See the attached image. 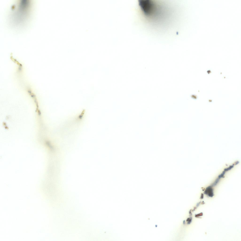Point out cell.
Wrapping results in <instances>:
<instances>
[{"mask_svg": "<svg viewBox=\"0 0 241 241\" xmlns=\"http://www.w3.org/2000/svg\"><path fill=\"white\" fill-rule=\"evenodd\" d=\"M205 193L210 197H212L213 196V189L211 187H209L207 188L205 192Z\"/></svg>", "mask_w": 241, "mask_h": 241, "instance_id": "obj_2", "label": "cell"}, {"mask_svg": "<svg viewBox=\"0 0 241 241\" xmlns=\"http://www.w3.org/2000/svg\"><path fill=\"white\" fill-rule=\"evenodd\" d=\"M139 2L141 9L146 15L151 17L158 15V7L155 2L148 0H140Z\"/></svg>", "mask_w": 241, "mask_h": 241, "instance_id": "obj_1", "label": "cell"}]
</instances>
